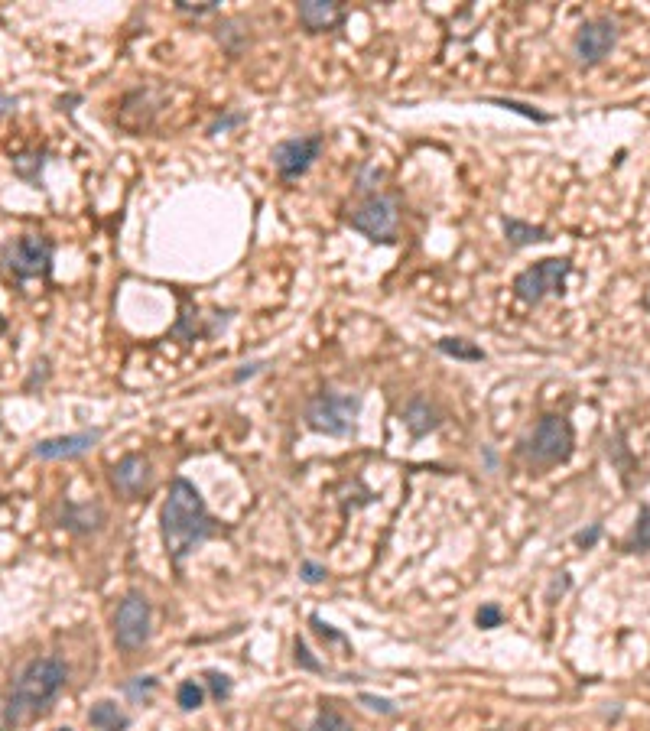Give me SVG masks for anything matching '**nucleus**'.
<instances>
[{"label": "nucleus", "instance_id": "obj_1", "mask_svg": "<svg viewBox=\"0 0 650 731\" xmlns=\"http://www.w3.org/2000/svg\"><path fill=\"white\" fill-rule=\"evenodd\" d=\"M160 527H163V546L173 563H182L195 546L215 533V520L208 514L202 494L195 491L192 481L176 478L169 485V494L160 511Z\"/></svg>", "mask_w": 650, "mask_h": 731}, {"label": "nucleus", "instance_id": "obj_2", "mask_svg": "<svg viewBox=\"0 0 650 731\" xmlns=\"http://www.w3.org/2000/svg\"><path fill=\"white\" fill-rule=\"evenodd\" d=\"M65 680H69V670H65L62 660H56V657L33 660L30 667L20 673V680L7 699V722L23 725V722L36 719V715L59 696Z\"/></svg>", "mask_w": 650, "mask_h": 731}, {"label": "nucleus", "instance_id": "obj_3", "mask_svg": "<svg viewBox=\"0 0 650 731\" xmlns=\"http://www.w3.org/2000/svg\"><path fill=\"white\" fill-rule=\"evenodd\" d=\"M358 413H361V397L355 394H319L306 407V423L309 429L325 436H351Z\"/></svg>", "mask_w": 650, "mask_h": 731}, {"label": "nucleus", "instance_id": "obj_4", "mask_svg": "<svg viewBox=\"0 0 650 731\" xmlns=\"http://www.w3.org/2000/svg\"><path fill=\"white\" fill-rule=\"evenodd\" d=\"M572 264L566 257H550V260H540V264L527 267L524 273H517L514 277V293L524 299V303L537 306L543 296L550 293H559L563 290V283L569 277Z\"/></svg>", "mask_w": 650, "mask_h": 731}, {"label": "nucleus", "instance_id": "obj_5", "mask_svg": "<svg viewBox=\"0 0 650 731\" xmlns=\"http://www.w3.org/2000/svg\"><path fill=\"white\" fill-rule=\"evenodd\" d=\"M572 452V426L566 416H543L527 439V455L540 465H556L566 462Z\"/></svg>", "mask_w": 650, "mask_h": 731}, {"label": "nucleus", "instance_id": "obj_6", "mask_svg": "<svg viewBox=\"0 0 650 731\" xmlns=\"http://www.w3.org/2000/svg\"><path fill=\"white\" fill-rule=\"evenodd\" d=\"M4 264L13 270V277L17 280L46 277V273L52 270V241L39 238V234L17 238L4 251Z\"/></svg>", "mask_w": 650, "mask_h": 731}, {"label": "nucleus", "instance_id": "obj_7", "mask_svg": "<svg viewBox=\"0 0 650 731\" xmlns=\"http://www.w3.org/2000/svg\"><path fill=\"white\" fill-rule=\"evenodd\" d=\"M114 641L124 650H137L150 641V602L140 592H130L114 615Z\"/></svg>", "mask_w": 650, "mask_h": 731}, {"label": "nucleus", "instance_id": "obj_8", "mask_svg": "<svg viewBox=\"0 0 650 731\" xmlns=\"http://www.w3.org/2000/svg\"><path fill=\"white\" fill-rule=\"evenodd\" d=\"M397 225H400V212L390 195H371V199H364V205L351 215V228L368 234L371 241H381V244L394 241Z\"/></svg>", "mask_w": 650, "mask_h": 731}, {"label": "nucleus", "instance_id": "obj_9", "mask_svg": "<svg viewBox=\"0 0 650 731\" xmlns=\"http://www.w3.org/2000/svg\"><path fill=\"white\" fill-rule=\"evenodd\" d=\"M319 150H322V137L319 134L283 140V143L273 147V166H277V173L283 179H296L319 160Z\"/></svg>", "mask_w": 650, "mask_h": 731}, {"label": "nucleus", "instance_id": "obj_10", "mask_svg": "<svg viewBox=\"0 0 650 731\" xmlns=\"http://www.w3.org/2000/svg\"><path fill=\"white\" fill-rule=\"evenodd\" d=\"M615 39H618V30H615V23H611V20L582 23V30L576 33V56H579V62H585V65L602 62L611 52V46H615Z\"/></svg>", "mask_w": 650, "mask_h": 731}, {"label": "nucleus", "instance_id": "obj_11", "mask_svg": "<svg viewBox=\"0 0 650 731\" xmlns=\"http://www.w3.org/2000/svg\"><path fill=\"white\" fill-rule=\"evenodd\" d=\"M98 439H101L98 429H88V433H72V436H56V439H43L36 446V459H46V462L78 459V455H85Z\"/></svg>", "mask_w": 650, "mask_h": 731}, {"label": "nucleus", "instance_id": "obj_12", "mask_svg": "<svg viewBox=\"0 0 650 731\" xmlns=\"http://www.w3.org/2000/svg\"><path fill=\"white\" fill-rule=\"evenodd\" d=\"M147 481H150V465L143 455H124V459L117 462L114 485L121 494H127V498H137V494L147 488Z\"/></svg>", "mask_w": 650, "mask_h": 731}, {"label": "nucleus", "instance_id": "obj_13", "mask_svg": "<svg viewBox=\"0 0 650 731\" xmlns=\"http://www.w3.org/2000/svg\"><path fill=\"white\" fill-rule=\"evenodd\" d=\"M299 20H303L306 30H332V26L342 23V7L332 4V0H306V4H299Z\"/></svg>", "mask_w": 650, "mask_h": 731}, {"label": "nucleus", "instance_id": "obj_14", "mask_svg": "<svg viewBox=\"0 0 650 731\" xmlns=\"http://www.w3.org/2000/svg\"><path fill=\"white\" fill-rule=\"evenodd\" d=\"M403 420H407L413 436H426V433H433V429L439 426V413L429 407V400L416 397V400L407 403V413H403Z\"/></svg>", "mask_w": 650, "mask_h": 731}, {"label": "nucleus", "instance_id": "obj_15", "mask_svg": "<svg viewBox=\"0 0 650 731\" xmlns=\"http://www.w3.org/2000/svg\"><path fill=\"white\" fill-rule=\"evenodd\" d=\"M504 234L507 241L514 247H527V244H540V241H550V231L540 228V225H527V221H517V218H504Z\"/></svg>", "mask_w": 650, "mask_h": 731}, {"label": "nucleus", "instance_id": "obj_16", "mask_svg": "<svg viewBox=\"0 0 650 731\" xmlns=\"http://www.w3.org/2000/svg\"><path fill=\"white\" fill-rule=\"evenodd\" d=\"M88 722L95 725L98 731H124L130 722H127V715L114 706V702H98V706H91L88 712Z\"/></svg>", "mask_w": 650, "mask_h": 731}, {"label": "nucleus", "instance_id": "obj_17", "mask_svg": "<svg viewBox=\"0 0 650 731\" xmlns=\"http://www.w3.org/2000/svg\"><path fill=\"white\" fill-rule=\"evenodd\" d=\"M439 351L449 358H459V361H485V351L468 345L465 338H442L439 342Z\"/></svg>", "mask_w": 650, "mask_h": 731}, {"label": "nucleus", "instance_id": "obj_18", "mask_svg": "<svg viewBox=\"0 0 650 731\" xmlns=\"http://www.w3.org/2000/svg\"><path fill=\"white\" fill-rule=\"evenodd\" d=\"M309 731H351V725L335 709H322L316 715V722L309 725Z\"/></svg>", "mask_w": 650, "mask_h": 731}, {"label": "nucleus", "instance_id": "obj_19", "mask_svg": "<svg viewBox=\"0 0 650 731\" xmlns=\"http://www.w3.org/2000/svg\"><path fill=\"white\" fill-rule=\"evenodd\" d=\"M176 699H179V706L186 709V712L199 709V706H202V686H195V683H182V686H179V693H176Z\"/></svg>", "mask_w": 650, "mask_h": 731}, {"label": "nucleus", "instance_id": "obj_20", "mask_svg": "<svg viewBox=\"0 0 650 731\" xmlns=\"http://www.w3.org/2000/svg\"><path fill=\"white\" fill-rule=\"evenodd\" d=\"M501 608L498 605H481L478 608V615H475V621H478V628H485V631H491V628H501Z\"/></svg>", "mask_w": 650, "mask_h": 731}, {"label": "nucleus", "instance_id": "obj_21", "mask_svg": "<svg viewBox=\"0 0 650 731\" xmlns=\"http://www.w3.org/2000/svg\"><path fill=\"white\" fill-rule=\"evenodd\" d=\"M634 550H650V507L637 520V530H634Z\"/></svg>", "mask_w": 650, "mask_h": 731}, {"label": "nucleus", "instance_id": "obj_22", "mask_svg": "<svg viewBox=\"0 0 650 731\" xmlns=\"http://www.w3.org/2000/svg\"><path fill=\"white\" fill-rule=\"evenodd\" d=\"M205 680H208V686H212V693H215V699H225L228 693H231V680L225 673H205Z\"/></svg>", "mask_w": 650, "mask_h": 731}, {"label": "nucleus", "instance_id": "obj_23", "mask_svg": "<svg viewBox=\"0 0 650 731\" xmlns=\"http://www.w3.org/2000/svg\"><path fill=\"white\" fill-rule=\"evenodd\" d=\"M494 104H501V108H511V111H520V114H527V117H533V121H550V117L546 114H540V111H533V108H527V104H517V101H501V98H491Z\"/></svg>", "mask_w": 650, "mask_h": 731}, {"label": "nucleus", "instance_id": "obj_24", "mask_svg": "<svg viewBox=\"0 0 650 731\" xmlns=\"http://www.w3.org/2000/svg\"><path fill=\"white\" fill-rule=\"evenodd\" d=\"M296 663H299V667H306V670H322V663H319V660H312L309 647H306L303 641H296Z\"/></svg>", "mask_w": 650, "mask_h": 731}, {"label": "nucleus", "instance_id": "obj_25", "mask_svg": "<svg viewBox=\"0 0 650 731\" xmlns=\"http://www.w3.org/2000/svg\"><path fill=\"white\" fill-rule=\"evenodd\" d=\"M361 702H364V706H371L374 712H384V715H394V712H397V706H394V702H387V699H377V696H368V693L361 696Z\"/></svg>", "mask_w": 650, "mask_h": 731}, {"label": "nucleus", "instance_id": "obj_26", "mask_svg": "<svg viewBox=\"0 0 650 731\" xmlns=\"http://www.w3.org/2000/svg\"><path fill=\"white\" fill-rule=\"evenodd\" d=\"M303 579H306V582H322V579H325V569L316 566V563H306V566H303Z\"/></svg>", "mask_w": 650, "mask_h": 731}, {"label": "nucleus", "instance_id": "obj_27", "mask_svg": "<svg viewBox=\"0 0 650 731\" xmlns=\"http://www.w3.org/2000/svg\"><path fill=\"white\" fill-rule=\"evenodd\" d=\"M176 7L179 10H192V13H208V10H215L218 4H215V0H208V4H186V0H179Z\"/></svg>", "mask_w": 650, "mask_h": 731}, {"label": "nucleus", "instance_id": "obj_28", "mask_svg": "<svg viewBox=\"0 0 650 731\" xmlns=\"http://www.w3.org/2000/svg\"><path fill=\"white\" fill-rule=\"evenodd\" d=\"M13 108H17V98H10V95H0V114H10Z\"/></svg>", "mask_w": 650, "mask_h": 731}, {"label": "nucleus", "instance_id": "obj_29", "mask_svg": "<svg viewBox=\"0 0 650 731\" xmlns=\"http://www.w3.org/2000/svg\"><path fill=\"white\" fill-rule=\"evenodd\" d=\"M595 537H598V527H595V530H589V533H579L576 540H579L582 546H589V543H595Z\"/></svg>", "mask_w": 650, "mask_h": 731}, {"label": "nucleus", "instance_id": "obj_30", "mask_svg": "<svg viewBox=\"0 0 650 731\" xmlns=\"http://www.w3.org/2000/svg\"><path fill=\"white\" fill-rule=\"evenodd\" d=\"M0 332H4V316H0Z\"/></svg>", "mask_w": 650, "mask_h": 731}, {"label": "nucleus", "instance_id": "obj_31", "mask_svg": "<svg viewBox=\"0 0 650 731\" xmlns=\"http://www.w3.org/2000/svg\"><path fill=\"white\" fill-rule=\"evenodd\" d=\"M62 731H69V728H62Z\"/></svg>", "mask_w": 650, "mask_h": 731}]
</instances>
